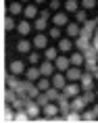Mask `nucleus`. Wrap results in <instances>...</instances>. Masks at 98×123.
I'll use <instances>...</instances> for the list:
<instances>
[{
    "instance_id": "nucleus-1",
    "label": "nucleus",
    "mask_w": 98,
    "mask_h": 123,
    "mask_svg": "<svg viewBox=\"0 0 98 123\" xmlns=\"http://www.w3.org/2000/svg\"><path fill=\"white\" fill-rule=\"evenodd\" d=\"M52 19L50 17V11H42V13L38 15V19H36V23H33V27L38 29V31H44L46 25H48V21Z\"/></svg>"
},
{
    "instance_id": "nucleus-2",
    "label": "nucleus",
    "mask_w": 98,
    "mask_h": 123,
    "mask_svg": "<svg viewBox=\"0 0 98 123\" xmlns=\"http://www.w3.org/2000/svg\"><path fill=\"white\" fill-rule=\"evenodd\" d=\"M54 67H56V71L67 73V69L71 67V58H67L65 54H59V56H56V61H54Z\"/></svg>"
},
{
    "instance_id": "nucleus-3",
    "label": "nucleus",
    "mask_w": 98,
    "mask_h": 123,
    "mask_svg": "<svg viewBox=\"0 0 98 123\" xmlns=\"http://www.w3.org/2000/svg\"><path fill=\"white\" fill-rule=\"evenodd\" d=\"M79 84H81V90L88 92L94 88V73L90 71H84V75H81V79H79Z\"/></svg>"
},
{
    "instance_id": "nucleus-4",
    "label": "nucleus",
    "mask_w": 98,
    "mask_h": 123,
    "mask_svg": "<svg viewBox=\"0 0 98 123\" xmlns=\"http://www.w3.org/2000/svg\"><path fill=\"white\" fill-rule=\"evenodd\" d=\"M52 23L56 27H67L69 25V15H67V11H59V13L52 17Z\"/></svg>"
},
{
    "instance_id": "nucleus-5",
    "label": "nucleus",
    "mask_w": 98,
    "mask_h": 123,
    "mask_svg": "<svg viewBox=\"0 0 98 123\" xmlns=\"http://www.w3.org/2000/svg\"><path fill=\"white\" fill-rule=\"evenodd\" d=\"M42 113H44L48 119H54L56 115H61V109H59V104H54V102H48L46 106H42Z\"/></svg>"
},
{
    "instance_id": "nucleus-6",
    "label": "nucleus",
    "mask_w": 98,
    "mask_h": 123,
    "mask_svg": "<svg viewBox=\"0 0 98 123\" xmlns=\"http://www.w3.org/2000/svg\"><path fill=\"white\" fill-rule=\"evenodd\" d=\"M67 79L69 81H79L81 79V75H84V71H81V67H75V65H71L69 69H67Z\"/></svg>"
},
{
    "instance_id": "nucleus-7",
    "label": "nucleus",
    "mask_w": 98,
    "mask_h": 123,
    "mask_svg": "<svg viewBox=\"0 0 98 123\" xmlns=\"http://www.w3.org/2000/svg\"><path fill=\"white\" fill-rule=\"evenodd\" d=\"M50 79H52V86H54V88H59L61 92H63V88L67 86V81H69V79H67V75H65V73H61V71L54 73Z\"/></svg>"
},
{
    "instance_id": "nucleus-8",
    "label": "nucleus",
    "mask_w": 98,
    "mask_h": 123,
    "mask_svg": "<svg viewBox=\"0 0 98 123\" xmlns=\"http://www.w3.org/2000/svg\"><path fill=\"white\" fill-rule=\"evenodd\" d=\"M54 63L52 61H44L42 65H40V73H42V77H52L54 75Z\"/></svg>"
},
{
    "instance_id": "nucleus-9",
    "label": "nucleus",
    "mask_w": 98,
    "mask_h": 123,
    "mask_svg": "<svg viewBox=\"0 0 98 123\" xmlns=\"http://www.w3.org/2000/svg\"><path fill=\"white\" fill-rule=\"evenodd\" d=\"M79 88H81L79 81H71V84H67L65 88H63V94L69 96V98H73V96H77V94H79Z\"/></svg>"
},
{
    "instance_id": "nucleus-10",
    "label": "nucleus",
    "mask_w": 98,
    "mask_h": 123,
    "mask_svg": "<svg viewBox=\"0 0 98 123\" xmlns=\"http://www.w3.org/2000/svg\"><path fill=\"white\" fill-rule=\"evenodd\" d=\"M27 115L31 117V119H36V117L40 115V111H42V106H40L38 102H36V100H33V98H29V102H27Z\"/></svg>"
},
{
    "instance_id": "nucleus-11",
    "label": "nucleus",
    "mask_w": 98,
    "mask_h": 123,
    "mask_svg": "<svg viewBox=\"0 0 98 123\" xmlns=\"http://www.w3.org/2000/svg\"><path fill=\"white\" fill-rule=\"evenodd\" d=\"M48 38H50V36H46L44 31H40L38 36L33 38V46H36V48H42V50L48 48Z\"/></svg>"
},
{
    "instance_id": "nucleus-12",
    "label": "nucleus",
    "mask_w": 98,
    "mask_h": 123,
    "mask_svg": "<svg viewBox=\"0 0 98 123\" xmlns=\"http://www.w3.org/2000/svg\"><path fill=\"white\" fill-rule=\"evenodd\" d=\"M86 109V100H84V96H73L71 98V111H77V113H81V111Z\"/></svg>"
},
{
    "instance_id": "nucleus-13",
    "label": "nucleus",
    "mask_w": 98,
    "mask_h": 123,
    "mask_svg": "<svg viewBox=\"0 0 98 123\" xmlns=\"http://www.w3.org/2000/svg\"><path fill=\"white\" fill-rule=\"evenodd\" d=\"M25 63L23 61H13L11 67H8V73H15V75H21V73H25Z\"/></svg>"
},
{
    "instance_id": "nucleus-14",
    "label": "nucleus",
    "mask_w": 98,
    "mask_h": 123,
    "mask_svg": "<svg viewBox=\"0 0 98 123\" xmlns=\"http://www.w3.org/2000/svg\"><path fill=\"white\" fill-rule=\"evenodd\" d=\"M31 23H29V19H23L19 21V25H17V31L21 33V36H29V31H31Z\"/></svg>"
},
{
    "instance_id": "nucleus-15",
    "label": "nucleus",
    "mask_w": 98,
    "mask_h": 123,
    "mask_svg": "<svg viewBox=\"0 0 98 123\" xmlns=\"http://www.w3.org/2000/svg\"><path fill=\"white\" fill-rule=\"evenodd\" d=\"M25 77L29 79V81H38L40 77H42V73H40V67H29L25 71Z\"/></svg>"
},
{
    "instance_id": "nucleus-16",
    "label": "nucleus",
    "mask_w": 98,
    "mask_h": 123,
    "mask_svg": "<svg viewBox=\"0 0 98 123\" xmlns=\"http://www.w3.org/2000/svg\"><path fill=\"white\" fill-rule=\"evenodd\" d=\"M59 48H52V46H48V48H44V58H46V61H52V63H54V61H56V56H59Z\"/></svg>"
},
{
    "instance_id": "nucleus-17",
    "label": "nucleus",
    "mask_w": 98,
    "mask_h": 123,
    "mask_svg": "<svg viewBox=\"0 0 98 123\" xmlns=\"http://www.w3.org/2000/svg\"><path fill=\"white\" fill-rule=\"evenodd\" d=\"M69 58H71V65H75V67H81V65L86 63V58H84V52H81V50L73 52V54H71Z\"/></svg>"
},
{
    "instance_id": "nucleus-18",
    "label": "nucleus",
    "mask_w": 98,
    "mask_h": 123,
    "mask_svg": "<svg viewBox=\"0 0 98 123\" xmlns=\"http://www.w3.org/2000/svg\"><path fill=\"white\" fill-rule=\"evenodd\" d=\"M65 29H67V36H71V38H79V33H81V27H79V23H69Z\"/></svg>"
},
{
    "instance_id": "nucleus-19",
    "label": "nucleus",
    "mask_w": 98,
    "mask_h": 123,
    "mask_svg": "<svg viewBox=\"0 0 98 123\" xmlns=\"http://www.w3.org/2000/svg\"><path fill=\"white\" fill-rule=\"evenodd\" d=\"M31 46H33V42H29V40H19V44H17V50L19 52H25V54H29L31 52Z\"/></svg>"
},
{
    "instance_id": "nucleus-20",
    "label": "nucleus",
    "mask_w": 98,
    "mask_h": 123,
    "mask_svg": "<svg viewBox=\"0 0 98 123\" xmlns=\"http://www.w3.org/2000/svg\"><path fill=\"white\" fill-rule=\"evenodd\" d=\"M84 52V58L86 61H98V50L94 48V46H88L86 50H81Z\"/></svg>"
},
{
    "instance_id": "nucleus-21",
    "label": "nucleus",
    "mask_w": 98,
    "mask_h": 123,
    "mask_svg": "<svg viewBox=\"0 0 98 123\" xmlns=\"http://www.w3.org/2000/svg\"><path fill=\"white\" fill-rule=\"evenodd\" d=\"M63 6H65L67 13H77V11H79V2H77V0H65Z\"/></svg>"
},
{
    "instance_id": "nucleus-22",
    "label": "nucleus",
    "mask_w": 98,
    "mask_h": 123,
    "mask_svg": "<svg viewBox=\"0 0 98 123\" xmlns=\"http://www.w3.org/2000/svg\"><path fill=\"white\" fill-rule=\"evenodd\" d=\"M23 15H25V19H36V17H38V8H36V4H27V6L23 8Z\"/></svg>"
},
{
    "instance_id": "nucleus-23",
    "label": "nucleus",
    "mask_w": 98,
    "mask_h": 123,
    "mask_svg": "<svg viewBox=\"0 0 98 123\" xmlns=\"http://www.w3.org/2000/svg\"><path fill=\"white\" fill-rule=\"evenodd\" d=\"M36 84H38V88H40L42 92H46L48 88H52V79H50V77H40Z\"/></svg>"
},
{
    "instance_id": "nucleus-24",
    "label": "nucleus",
    "mask_w": 98,
    "mask_h": 123,
    "mask_svg": "<svg viewBox=\"0 0 98 123\" xmlns=\"http://www.w3.org/2000/svg\"><path fill=\"white\" fill-rule=\"evenodd\" d=\"M19 79H17V75H15V73H8L6 75V88H13V90H17V88H19Z\"/></svg>"
},
{
    "instance_id": "nucleus-25",
    "label": "nucleus",
    "mask_w": 98,
    "mask_h": 123,
    "mask_svg": "<svg viewBox=\"0 0 98 123\" xmlns=\"http://www.w3.org/2000/svg\"><path fill=\"white\" fill-rule=\"evenodd\" d=\"M88 46H92V40H88V38H81V36H79V38L75 40V48H77V50H86Z\"/></svg>"
},
{
    "instance_id": "nucleus-26",
    "label": "nucleus",
    "mask_w": 98,
    "mask_h": 123,
    "mask_svg": "<svg viewBox=\"0 0 98 123\" xmlns=\"http://www.w3.org/2000/svg\"><path fill=\"white\" fill-rule=\"evenodd\" d=\"M23 13V6H21V2H8V15H19Z\"/></svg>"
},
{
    "instance_id": "nucleus-27",
    "label": "nucleus",
    "mask_w": 98,
    "mask_h": 123,
    "mask_svg": "<svg viewBox=\"0 0 98 123\" xmlns=\"http://www.w3.org/2000/svg\"><path fill=\"white\" fill-rule=\"evenodd\" d=\"M71 40H69V38H61L59 40V50L61 52H69V50H71Z\"/></svg>"
},
{
    "instance_id": "nucleus-28",
    "label": "nucleus",
    "mask_w": 98,
    "mask_h": 123,
    "mask_svg": "<svg viewBox=\"0 0 98 123\" xmlns=\"http://www.w3.org/2000/svg\"><path fill=\"white\" fill-rule=\"evenodd\" d=\"M46 94H48V98H50V102H56L59 96H61V90L52 86V88H48V90H46Z\"/></svg>"
},
{
    "instance_id": "nucleus-29",
    "label": "nucleus",
    "mask_w": 98,
    "mask_h": 123,
    "mask_svg": "<svg viewBox=\"0 0 98 123\" xmlns=\"http://www.w3.org/2000/svg\"><path fill=\"white\" fill-rule=\"evenodd\" d=\"M17 25H19V23H15L13 15H11V17H4V29H6V31H13V29H17Z\"/></svg>"
},
{
    "instance_id": "nucleus-30",
    "label": "nucleus",
    "mask_w": 98,
    "mask_h": 123,
    "mask_svg": "<svg viewBox=\"0 0 98 123\" xmlns=\"http://www.w3.org/2000/svg\"><path fill=\"white\" fill-rule=\"evenodd\" d=\"M75 21H77V23H81V25L88 21V13H86V8H79L77 13H75Z\"/></svg>"
},
{
    "instance_id": "nucleus-31",
    "label": "nucleus",
    "mask_w": 98,
    "mask_h": 123,
    "mask_svg": "<svg viewBox=\"0 0 98 123\" xmlns=\"http://www.w3.org/2000/svg\"><path fill=\"white\" fill-rule=\"evenodd\" d=\"M15 98H17V92H15L13 88H6V92H4V100L11 104V102H15Z\"/></svg>"
},
{
    "instance_id": "nucleus-32",
    "label": "nucleus",
    "mask_w": 98,
    "mask_h": 123,
    "mask_svg": "<svg viewBox=\"0 0 98 123\" xmlns=\"http://www.w3.org/2000/svg\"><path fill=\"white\" fill-rule=\"evenodd\" d=\"M29 119H31V117L27 115V111L23 109V111H17V113H15V121H29Z\"/></svg>"
},
{
    "instance_id": "nucleus-33",
    "label": "nucleus",
    "mask_w": 98,
    "mask_h": 123,
    "mask_svg": "<svg viewBox=\"0 0 98 123\" xmlns=\"http://www.w3.org/2000/svg\"><path fill=\"white\" fill-rule=\"evenodd\" d=\"M81 121H96V115H94V111H81Z\"/></svg>"
},
{
    "instance_id": "nucleus-34",
    "label": "nucleus",
    "mask_w": 98,
    "mask_h": 123,
    "mask_svg": "<svg viewBox=\"0 0 98 123\" xmlns=\"http://www.w3.org/2000/svg\"><path fill=\"white\" fill-rule=\"evenodd\" d=\"M84 67H86V71L94 73V71L98 69V61H86V63H84Z\"/></svg>"
},
{
    "instance_id": "nucleus-35",
    "label": "nucleus",
    "mask_w": 98,
    "mask_h": 123,
    "mask_svg": "<svg viewBox=\"0 0 98 123\" xmlns=\"http://www.w3.org/2000/svg\"><path fill=\"white\" fill-rule=\"evenodd\" d=\"M36 102H38L40 106H46V104L50 102V98H48V94H46V92H42V94H40V96L36 98Z\"/></svg>"
},
{
    "instance_id": "nucleus-36",
    "label": "nucleus",
    "mask_w": 98,
    "mask_h": 123,
    "mask_svg": "<svg viewBox=\"0 0 98 123\" xmlns=\"http://www.w3.org/2000/svg\"><path fill=\"white\" fill-rule=\"evenodd\" d=\"M96 94H94V92H92V90H88V92H84V100H86V104H88V102H94V100H96Z\"/></svg>"
},
{
    "instance_id": "nucleus-37",
    "label": "nucleus",
    "mask_w": 98,
    "mask_h": 123,
    "mask_svg": "<svg viewBox=\"0 0 98 123\" xmlns=\"http://www.w3.org/2000/svg\"><path fill=\"white\" fill-rule=\"evenodd\" d=\"M79 4H81V8L90 11V8H94V6H96V0H81Z\"/></svg>"
},
{
    "instance_id": "nucleus-38",
    "label": "nucleus",
    "mask_w": 98,
    "mask_h": 123,
    "mask_svg": "<svg viewBox=\"0 0 98 123\" xmlns=\"http://www.w3.org/2000/svg\"><path fill=\"white\" fill-rule=\"evenodd\" d=\"M48 36H50V38H54V40H61V27H56V25H54L52 29L48 31Z\"/></svg>"
},
{
    "instance_id": "nucleus-39",
    "label": "nucleus",
    "mask_w": 98,
    "mask_h": 123,
    "mask_svg": "<svg viewBox=\"0 0 98 123\" xmlns=\"http://www.w3.org/2000/svg\"><path fill=\"white\" fill-rule=\"evenodd\" d=\"M29 63H31V65H38L40 63V54L38 52H29Z\"/></svg>"
},
{
    "instance_id": "nucleus-40",
    "label": "nucleus",
    "mask_w": 98,
    "mask_h": 123,
    "mask_svg": "<svg viewBox=\"0 0 98 123\" xmlns=\"http://www.w3.org/2000/svg\"><path fill=\"white\" fill-rule=\"evenodd\" d=\"M61 8V0H50V11H59Z\"/></svg>"
},
{
    "instance_id": "nucleus-41",
    "label": "nucleus",
    "mask_w": 98,
    "mask_h": 123,
    "mask_svg": "<svg viewBox=\"0 0 98 123\" xmlns=\"http://www.w3.org/2000/svg\"><path fill=\"white\" fill-rule=\"evenodd\" d=\"M92 111H94V115H96V117H98V102H96V104H94V109H92Z\"/></svg>"
},
{
    "instance_id": "nucleus-42",
    "label": "nucleus",
    "mask_w": 98,
    "mask_h": 123,
    "mask_svg": "<svg viewBox=\"0 0 98 123\" xmlns=\"http://www.w3.org/2000/svg\"><path fill=\"white\" fill-rule=\"evenodd\" d=\"M94 79H96V81H98V69H96V71H94Z\"/></svg>"
},
{
    "instance_id": "nucleus-43",
    "label": "nucleus",
    "mask_w": 98,
    "mask_h": 123,
    "mask_svg": "<svg viewBox=\"0 0 98 123\" xmlns=\"http://www.w3.org/2000/svg\"><path fill=\"white\" fill-rule=\"evenodd\" d=\"M33 2H36V4H42V2H46V0H33Z\"/></svg>"
},
{
    "instance_id": "nucleus-44",
    "label": "nucleus",
    "mask_w": 98,
    "mask_h": 123,
    "mask_svg": "<svg viewBox=\"0 0 98 123\" xmlns=\"http://www.w3.org/2000/svg\"><path fill=\"white\" fill-rule=\"evenodd\" d=\"M94 38H98V27H96V29H94Z\"/></svg>"
},
{
    "instance_id": "nucleus-45",
    "label": "nucleus",
    "mask_w": 98,
    "mask_h": 123,
    "mask_svg": "<svg viewBox=\"0 0 98 123\" xmlns=\"http://www.w3.org/2000/svg\"><path fill=\"white\" fill-rule=\"evenodd\" d=\"M6 2H15V0H6Z\"/></svg>"
},
{
    "instance_id": "nucleus-46",
    "label": "nucleus",
    "mask_w": 98,
    "mask_h": 123,
    "mask_svg": "<svg viewBox=\"0 0 98 123\" xmlns=\"http://www.w3.org/2000/svg\"><path fill=\"white\" fill-rule=\"evenodd\" d=\"M96 96H98V88H96Z\"/></svg>"
},
{
    "instance_id": "nucleus-47",
    "label": "nucleus",
    "mask_w": 98,
    "mask_h": 123,
    "mask_svg": "<svg viewBox=\"0 0 98 123\" xmlns=\"http://www.w3.org/2000/svg\"><path fill=\"white\" fill-rule=\"evenodd\" d=\"M21 2H27V0H21Z\"/></svg>"
}]
</instances>
